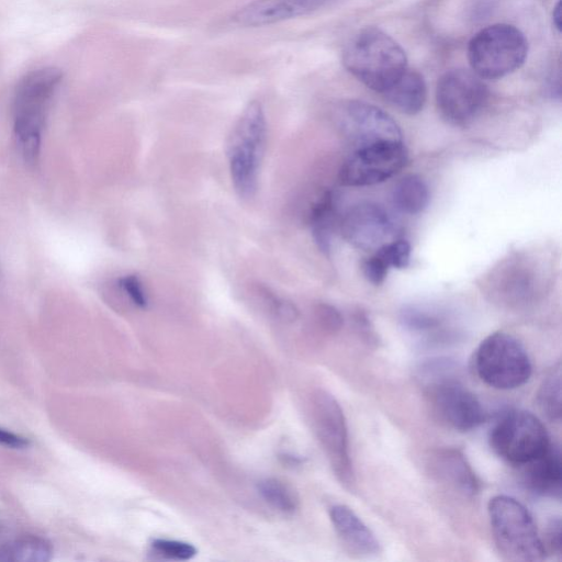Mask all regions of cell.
<instances>
[{"label":"cell","instance_id":"cell-4","mask_svg":"<svg viewBox=\"0 0 562 562\" xmlns=\"http://www.w3.org/2000/svg\"><path fill=\"white\" fill-rule=\"evenodd\" d=\"M488 517L495 546L513 562H537L546 551L529 510L516 498L496 495L488 502Z\"/></svg>","mask_w":562,"mask_h":562},{"label":"cell","instance_id":"cell-26","mask_svg":"<svg viewBox=\"0 0 562 562\" xmlns=\"http://www.w3.org/2000/svg\"><path fill=\"white\" fill-rule=\"evenodd\" d=\"M151 548L158 554L178 561L190 560L196 554L194 546L178 540L155 539L151 541Z\"/></svg>","mask_w":562,"mask_h":562},{"label":"cell","instance_id":"cell-22","mask_svg":"<svg viewBox=\"0 0 562 562\" xmlns=\"http://www.w3.org/2000/svg\"><path fill=\"white\" fill-rule=\"evenodd\" d=\"M257 490L261 498L280 513L291 515L299 507V498L294 490L279 479H263L258 482Z\"/></svg>","mask_w":562,"mask_h":562},{"label":"cell","instance_id":"cell-24","mask_svg":"<svg viewBox=\"0 0 562 562\" xmlns=\"http://www.w3.org/2000/svg\"><path fill=\"white\" fill-rule=\"evenodd\" d=\"M336 213V195L328 191L315 205L312 214L313 236L318 247L328 252L330 249L331 227Z\"/></svg>","mask_w":562,"mask_h":562},{"label":"cell","instance_id":"cell-32","mask_svg":"<svg viewBox=\"0 0 562 562\" xmlns=\"http://www.w3.org/2000/svg\"><path fill=\"white\" fill-rule=\"evenodd\" d=\"M552 18H553L554 26L558 29V31H560L561 30V3H560V1L554 7Z\"/></svg>","mask_w":562,"mask_h":562},{"label":"cell","instance_id":"cell-19","mask_svg":"<svg viewBox=\"0 0 562 562\" xmlns=\"http://www.w3.org/2000/svg\"><path fill=\"white\" fill-rule=\"evenodd\" d=\"M430 194L426 181L418 175H407L393 187L392 201L403 213L418 214L429 203Z\"/></svg>","mask_w":562,"mask_h":562},{"label":"cell","instance_id":"cell-17","mask_svg":"<svg viewBox=\"0 0 562 562\" xmlns=\"http://www.w3.org/2000/svg\"><path fill=\"white\" fill-rule=\"evenodd\" d=\"M524 483L533 494L560 499L562 493V465L560 448L551 443L538 457L521 465Z\"/></svg>","mask_w":562,"mask_h":562},{"label":"cell","instance_id":"cell-1","mask_svg":"<svg viewBox=\"0 0 562 562\" xmlns=\"http://www.w3.org/2000/svg\"><path fill=\"white\" fill-rule=\"evenodd\" d=\"M61 79L60 69L43 67L27 72L15 88L13 135L21 157L30 166L38 161L47 111Z\"/></svg>","mask_w":562,"mask_h":562},{"label":"cell","instance_id":"cell-18","mask_svg":"<svg viewBox=\"0 0 562 562\" xmlns=\"http://www.w3.org/2000/svg\"><path fill=\"white\" fill-rule=\"evenodd\" d=\"M385 100L402 113L414 115L425 105L427 89L423 76L407 69L383 93Z\"/></svg>","mask_w":562,"mask_h":562},{"label":"cell","instance_id":"cell-2","mask_svg":"<svg viewBox=\"0 0 562 562\" xmlns=\"http://www.w3.org/2000/svg\"><path fill=\"white\" fill-rule=\"evenodd\" d=\"M342 63L359 81L379 93L407 69L404 49L376 27H366L350 38L342 52Z\"/></svg>","mask_w":562,"mask_h":562},{"label":"cell","instance_id":"cell-25","mask_svg":"<svg viewBox=\"0 0 562 562\" xmlns=\"http://www.w3.org/2000/svg\"><path fill=\"white\" fill-rule=\"evenodd\" d=\"M411 245L404 239L387 241L374 250V254L389 269L391 267L396 269L406 268L411 262Z\"/></svg>","mask_w":562,"mask_h":562},{"label":"cell","instance_id":"cell-15","mask_svg":"<svg viewBox=\"0 0 562 562\" xmlns=\"http://www.w3.org/2000/svg\"><path fill=\"white\" fill-rule=\"evenodd\" d=\"M431 473L464 496H475L480 481L462 451L456 448H439L430 453Z\"/></svg>","mask_w":562,"mask_h":562},{"label":"cell","instance_id":"cell-10","mask_svg":"<svg viewBox=\"0 0 562 562\" xmlns=\"http://www.w3.org/2000/svg\"><path fill=\"white\" fill-rule=\"evenodd\" d=\"M334 121L339 133L355 149L402 140L397 123L386 112L364 101H342L334 111Z\"/></svg>","mask_w":562,"mask_h":562},{"label":"cell","instance_id":"cell-9","mask_svg":"<svg viewBox=\"0 0 562 562\" xmlns=\"http://www.w3.org/2000/svg\"><path fill=\"white\" fill-rule=\"evenodd\" d=\"M487 99V86L472 70L452 69L438 80L437 109L441 117L451 125L470 124L481 113Z\"/></svg>","mask_w":562,"mask_h":562},{"label":"cell","instance_id":"cell-28","mask_svg":"<svg viewBox=\"0 0 562 562\" xmlns=\"http://www.w3.org/2000/svg\"><path fill=\"white\" fill-rule=\"evenodd\" d=\"M561 518L553 517L547 524L543 539L541 538L546 554L561 555Z\"/></svg>","mask_w":562,"mask_h":562},{"label":"cell","instance_id":"cell-14","mask_svg":"<svg viewBox=\"0 0 562 562\" xmlns=\"http://www.w3.org/2000/svg\"><path fill=\"white\" fill-rule=\"evenodd\" d=\"M333 0H252L233 16L244 27L271 25L315 12Z\"/></svg>","mask_w":562,"mask_h":562},{"label":"cell","instance_id":"cell-21","mask_svg":"<svg viewBox=\"0 0 562 562\" xmlns=\"http://www.w3.org/2000/svg\"><path fill=\"white\" fill-rule=\"evenodd\" d=\"M537 404L550 422H560L561 404V362L558 361L543 378L537 392Z\"/></svg>","mask_w":562,"mask_h":562},{"label":"cell","instance_id":"cell-7","mask_svg":"<svg viewBox=\"0 0 562 562\" xmlns=\"http://www.w3.org/2000/svg\"><path fill=\"white\" fill-rule=\"evenodd\" d=\"M311 417L333 472L345 487L351 490L355 473L349 454L347 423L339 403L330 393L318 390L311 398Z\"/></svg>","mask_w":562,"mask_h":562},{"label":"cell","instance_id":"cell-3","mask_svg":"<svg viewBox=\"0 0 562 562\" xmlns=\"http://www.w3.org/2000/svg\"><path fill=\"white\" fill-rule=\"evenodd\" d=\"M267 120L260 102L243 110L227 139L226 154L234 190L241 199L255 195L266 148Z\"/></svg>","mask_w":562,"mask_h":562},{"label":"cell","instance_id":"cell-11","mask_svg":"<svg viewBox=\"0 0 562 562\" xmlns=\"http://www.w3.org/2000/svg\"><path fill=\"white\" fill-rule=\"evenodd\" d=\"M407 158L403 140L382 142L355 149L339 170V181L347 187L383 182L402 170Z\"/></svg>","mask_w":562,"mask_h":562},{"label":"cell","instance_id":"cell-23","mask_svg":"<svg viewBox=\"0 0 562 562\" xmlns=\"http://www.w3.org/2000/svg\"><path fill=\"white\" fill-rule=\"evenodd\" d=\"M515 270H512L508 262H505L501 269L496 270L495 278L501 279V283L496 286H501V296L506 299L509 303H520V300L528 299L531 294V274L514 263Z\"/></svg>","mask_w":562,"mask_h":562},{"label":"cell","instance_id":"cell-30","mask_svg":"<svg viewBox=\"0 0 562 562\" xmlns=\"http://www.w3.org/2000/svg\"><path fill=\"white\" fill-rule=\"evenodd\" d=\"M0 445L13 449H23L29 447L30 440L21 435L0 427Z\"/></svg>","mask_w":562,"mask_h":562},{"label":"cell","instance_id":"cell-6","mask_svg":"<svg viewBox=\"0 0 562 562\" xmlns=\"http://www.w3.org/2000/svg\"><path fill=\"white\" fill-rule=\"evenodd\" d=\"M472 362L479 379L497 390L517 389L532 372L522 344L505 331H495L484 338L475 349Z\"/></svg>","mask_w":562,"mask_h":562},{"label":"cell","instance_id":"cell-16","mask_svg":"<svg viewBox=\"0 0 562 562\" xmlns=\"http://www.w3.org/2000/svg\"><path fill=\"white\" fill-rule=\"evenodd\" d=\"M333 527L346 549L359 557L379 553L380 543L372 530L348 506L336 504L329 508Z\"/></svg>","mask_w":562,"mask_h":562},{"label":"cell","instance_id":"cell-20","mask_svg":"<svg viewBox=\"0 0 562 562\" xmlns=\"http://www.w3.org/2000/svg\"><path fill=\"white\" fill-rule=\"evenodd\" d=\"M52 555L50 542L38 536H23L0 547V562H47Z\"/></svg>","mask_w":562,"mask_h":562},{"label":"cell","instance_id":"cell-12","mask_svg":"<svg viewBox=\"0 0 562 562\" xmlns=\"http://www.w3.org/2000/svg\"><path fill=\"white\" fill-rule=\"evenodd\" d=\"M429 396L439 419L457 431H470L484 420L480 401L453 378H436L429 385Z\"/></svg>","mask_w":562,"mask_h":562},{"label":"cell","instance_id":"cell-29","mask_svg":"<svg viewBox=\"0 0 562 562\" xmlns=\"http://www.w3.org/2000/svg\"><path fill=\"white\" fill-rule=\"evenodd\" d=\"M362 272L368 281L372 284L379 285L386 278L389 269L373 252L362 262Z\"/></svg>","mask_w":562,"mask_h":562},{"label":"cell","instance_id":"cell-8","mask_svg":"<svg viewBox=\"0 0 562 562\" xmlns=\"http://www.w3.org/2000/svg\"><path fill=\"white\" fill-rule=\"evenodd\" d=\"M488 440L497 456L520 467L541 454L550 445L541 420L522 409L505 413L492 427Z\"/></svg>","mask_w":562,"mask_h":562},{"label":"cell","instance_id":"cell-5","mask_svg":"<svg viewBox=\"0 0 562 562\" xmlns=\"http://www.w3.org/2000/svg\"><path fill=\"white\" fill-rule=\"evenodd\" d=\"M528 42L524 33L510 24H493L477 32L469 43L471 70L482 79L503 78L525 63Z\"/></svg>","mask_w":562,"mask_h":562},{"label":"cell","instance_id":"cell-27","mask_svg":"<svg viewBox=\"0 0 562 562\" xmlns=\"http://www.w3.org/2000/svg\"><path fill=\"white\" fill-rule=\"evenodd\" d=\"M119 286L128 296L131 302L140 307L145 308L148 304L147 294L140 279L135 274H127L119 280Z\"/></svg>","mask_w":562,"mask_h":562},{"label":"cell","instance_id":"cell-31","mask_svg":"<svg viewBox=\"0 0 562 562\" xmlns=\"http://www.w3.org/2000/svg\"><path fill=\"white\" fill-rule=\"evenodd\" d=\"M321 319L324 326L331 331L339 329L342 323L340 314L330 306L322 307Z\"/></svg>","mask_w":562,"mask_h":562},{"label":"cell","instance_id":"cell-13","mask_svg":"<svg viewBox=\"0 0 562 562\" xmlns=\"http://www.w3.org/2000/svg\"><path fill=\"white\" fill-rule=\"evenodd\" d=\"M339 226L345 240L366 251H374L386 244L394 232L393 222L385 209L369 201L350 206Z\"/></svg>","mask_w":562,"mask_h":562}]
</instances>
